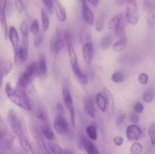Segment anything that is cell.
I'll return each mask as SVG.
<instances>
[{
  "instance_id": "f1b7e54d",
  "label": "cell",
  "mask_w": 155,
  "mask_h": 154,
  "mask_svg": "<svg viewBox=\"0 0 155 154\" xmlns=\"http://www.w3.org/2000/svg\"><path fill=\"white\" fill-rule=\"evenodd\" d=\"M143 146L139 142H133L130 146V151L132 154H142L143 152Z\"/></svg>"
},
{
  "instance_id": "30bf717a",
  "label": "cell",
  "mask_w": 155,
  "mask_h": 154,
  "mask_svg": "<svg viewBox=\"0 0 155 154\" xmlns=\"http://www.w3.org/2000/svg\"><path fill=\"white\" fill-rule=\"evenodd\" d=\"M81 1V13L83 21L89 26H92L95 24V14L88 5L87 0Z\"/></svg>"
},
{
  "instance_id": "e575fe53",
  "label": "cell",
  "mask_w": 155,
  "mask_h": 154,
  "mask_svg": "<svg viewBox=\"0 0 155 154\" xmlns=\"http://www.w3.org/2000/svg\"><path fill=\"white\" fill-rule=\"evenodd\" d=\"M114 35L117 39H127V35H126V31L124 27L122 25L117 29L114 31Z\"/></svg>"
},
{
  "instance_id": "b9f144b4",
  "label": "cell",
  "mask_w": 155,
  "mask_h": 154,
  "mask_svg": "<svg viewBox=\"0 0 155 154\" xmlns=\"http://www.w3.org/2000/svg\"><path fill=\"white\" fill-rule=\"evenodd\" d=\"M133 110L135 113H142L144 111V105L141 102L138 101V102L135 103L134 106H133Z\"/></svg>"
},
{
  "instance_id": "f546056e",
  "label": "cell",
  "mask_w": 155,
  "mask_h": 154,
  "mask_svg": "<svg viewBox=\"0 0 155 154\" xmlns=\"http://www.w3.org/2000/svg\"><path fill=\"white\" fill-rule=\"evenodd\" d=\"M146 23L148 29L151 30H154L155 27V13L154 12H148L146 18Z\"/></svg>"
},
{
  "instance_id": "f907efd6",
  "label": "cell",
  "mask_w": 155,
  "mask_h": 154,
  "mask_svg": "<svg viewBox=\"0 0 155 154\" xmlns=\"http://www.w3.org/2000/svg\"><path fill=\"white\" fill-rule=\"evenodd\" d=\"M127 0H116V3L118 5H123L124 4H127Z\"/></svg>"
},
{
  "instance_id": "f6af8a7d",
  "label": "cell",
  "mask_w": 155,
  "mask_h": 154,
  "mask_svg": "<svg viewBox=\"0 0 155 154\" xmlns=\"http://www.w3.org/2000/svg\"><path fill=\"white\" fill-rule=\"evenodd\" d=\"M42 42V36L40 34L37 35L33 40V46L35 48H39Z\"/></svg>"
},
{
  "instance_id": "d4e9b609",
  "label": "cell",
  "mask_w": 155,
  "mask_h": 154,
  "mask_svg": "<svg viewBox=\"0 0 155 154\" xmlns=\"http://www.w3.org/2000/svg\"><path fill=\"white\" fill-rule=\"evenodd\" d=\"M40 17L41 22H42V30H43L44 32H47L50 27V19L49 18H48L47 13L45 12V11H44L43 9H41Z\"/></svg>"
},
{
  "instance_id": "d590c367",
  "label": "cell",
  "mask_w": 155,
  "mask_h": 154,
  "mask_svg": "<svg viewBox=\"0 0 155 154\" xmlns=\"http://www.w3.org/2000/svg\"><path fill=\"white\" fill-rule=\"evenodd\" d=\"M148 134L149 135L151 144L155 147V124H151L148 129Z\"/></svg>"
},
{
  "instance_id": "f35d334b",
  "label": "cell",
  "mask_w": 155,
  "mask_h": 154,
  "mask_svg": "<svg viewBox=\"0 0 155 154\" xmlns=\"http://www.w3.org/2000/svg\"><path fill=\"white\" fill-rule=\"evenodd\" d=\"M64 40H65V45L67 47L70 45H73V37L72 33L70 30H65L64 32Z\"/></svg>"
},
{
  "instance_id": "603a6c76",
  "label": "cell",
  "mask_w": 155,
  "mask_h": 154,
  "mask_svg": "<svg viewBox=\"0 0 155 154\" xmlns=\"http://www.w3.org/2000/svg\"><path fill=\"white\" fill-rule=\"evenodd\" d=\"M13 68V64L10 60H2V79L8 75Z\"/></svg>"
},
{
  "instance_id": "7c38bea8",
  "label": "cell",
  "mask_w": 155,
  "mask_h": 154,
  "mask_svg": "<svg viewBox=\"0 0 155 154\" xmlns=\"http://www.w3.org/2000/svg\"><path fill=\"white\" fill-rule=\"evenodd\" d=\"M103 94L105 96L107 101V119H110L113 116L114 112V98L110 91L106 87L103 88Z\"/></svg>"
},
{
  "instance_id": "484cf974",
  "label": "cell",
  "mask_w": 155,
  "mask_h": 154,
  "mask_svg": "<svg viewBox=\"0 0 155 154\" xmlns=\"http://www.w3.org/2000/svg\"><path fill=\"white\" fill-rule=\"evenodd\" d=\"M127 43H128L127 39H117V41L113 45L114 51H115L116 52H121L127 48Z\"/></svg>"
},
{
  "instance_id": "ab89813d",
  "label": "cell",
  "mask_w": 155,
  "mask_h": 154,
  "mask_svg": "<svg viewBox=\"0 0 155 154\" xmlns=\"http://www.w3.org/2000/svg\"><path fill=\"white\" fill-rule=\"evenodd\" d=\"M15 8L18 14H22L24 10V5L23 0H15Z\"/></svg>"
},
{
  "instance_id": "4dcf8cb0",
  "label": "cell",
  "mask_w": 155,
  "mask_h": 154,
  "mask_svg": "<svg viewBox=\"0 0 155 154\" xmlns=\"http://www.w3.org/2000/svg\"><path fill=\"white\" fill-rule=\"evenodd\" d=\"M36 116L38 119L43 121V122H46L47 119H48L46 110L43 107H39L37 109V110L36 111Z\"/></svg>"
},
{
  "instance_id": "1f68e13d",
  "label": "cell",
  "mask_w": 155,
  "mask_h": 154,
  "mask_svg": "<svg viewBox=\"0 0 155 154\" xmlns=\"http://www.w3.org/2000/svg\"><path fill=\"white\" fill-rule=\"evenodd\" d=\"M104 17L103 15H100L97 18V21H95V30L98 32H101L104 29Z\"/></svg>"
},
{
  "instance_id": "9c48e42d",
  "label": "cell",
  "mask_w": 155,
  "mask_h": 154,
  "mask_svg": "<svg viewBox=\"0 0 155 154\" xmlns=\"http://www.w3.org/2000/svg\"><path fill=\"white\" fill-rule=\"evenodd\" d=\"M32 134L37 143L38 147L41 149V151L44 154H51L49 150V148H48V143L45 142V137L42 135L40 129L37 128H32Z\"/></svg>"
},
{
  "instance_id": "816d5d0a",
  "label": "cell",
  "mask_w": 155,
  "mask_h": 154,
  "mask_svg": "<svg viewBox=\"0 0 155 154\" xmlns=\"http://www.w3.org/2000/svg\"><path fill=\"white\" fill-rule=\"evenodd\" d=\"M57 110H58V111L59 112V113H64V110H63V107H62L61 104H58V105H57Z\"/></svg>"
},
{
  "instance_id": "d6a6232c",
  "label": "cell",
  "mask_w": 155,
  "mask_h": 154,
  "mask_svg": "<svg viewBox=\"0 0 155 154\" xmlns=\"http://www.w3.org/2000/svg\"><path fill=\"white\" fill-rule=\"evenodd\" d=\"M30 30L32 34H33L34 36H37V35L39 34V24L37 20L35 19L32 21L31 24H30Z\"/></svg>"
},
{
  "instance_id": "681fc988",
  "label": "cell",
  "mask_w": 155,
  "mask_h": 154,
  "mask_svg": "<svg viewBox=\"0 0 155 154\" xmlns=\"http://www.w3.org/2000/svg\"><path fill=\"white\" fill-rule=\"evenodd\" d=\"M88 3L89 5H91L93 7H97L98 5V2H99V0H87Z\"/></svg>"
},
{
  "instance_id": "44dd1931",
  "label": "cell",
  "mask_w": 155,
  "mask_h": 154,
  "mask_svg": "<svg viewBox=\"0 0 155 154\" xmlns=\"http://www.w3.org/2000/svg\"><path fill=\"white\" fill-rule=\"evenodd\" d=\"M122 25V15L117 14L109 21L108 29L111 31H115Z\"/></svg>"
},
{
  "instance_id": "f5cc1de1",
  "label": "cell",
  "mask_w": 155,
  "mask_h": 154,
  "mask_svg": "<svg viewBox=\"0 0 155 154\" xmlns=\"http://www.w3.org/2000/svg\"><path fill=\"white\" fill-rule=\"evenodd\" d=\"M2 154H3V153H2Z\"/></svg>"
},
{
  "instance_id": "7bdbcfd3",
  "label": "cell",
  "mask_w": 155,
  "mask_h": 154,
  "mask_svg": "<svg viewBox=\"0 0 155 154\" xmlns=\"http://www.w3.org/2000/svg\"><path fill=\"white\" fill-rule=\"evenodd\" d=\"M113 142L116 146H122L123 143H124V137L120 135H116L113 137Z\"/></svg>"
},
{
  "instance_id": "7402d4cb",
  "label": "cell",
  "mask_w": 155,
  "mask_h": 154,
  "mask_svg": "<svg viewBox=\"0 0 155 154\" xmlns=\"http://www.w3.org/2000/svg\"><path fill=\"white\" fill-rule=\"evenodd\" d=\"M38 67H39V76L45 77L48 73V67H47V62L44 56H40L38 60Z\"/></svg>"
},
{
  "instance_id": "6da1fadb",
  "label": "cell",
  "mask_w": 155,
  "mask_h": 154,
  "mask_svg": "<svg viewBox=\"0 0 155 154\" xmlns=\"http://www.w3.org/2000/svg\"><path fill=\"white\" fill-rule=\"evenodd\" d=\"M7 117L11 130L15 137L18 139L23 150L26 153L31 152L33 146L30 143L25 121L13 110H9Z\"/></svg>"
},
{
  "instance_id": "60d3db41",
  "label": "cell",
  "mask_w": 155,
  "mask_h": 154,
  "mask_svg": "<svg viewBox=\"0 0 155 154\" xmlns=\"http://www.w3.org/2000/svg\"><path fill=\"white\" fill-rule=\"evenodd\" d=\"M125 119H126V115L125 113H120L119 115L117 116V119H116V125L117 127H121L123 125V124H124V121H125Z\"/></svg>"
},
{
  "instance_id": "4316f807",
  "label": "cell",
  "mask_w": 155,
  "mask_h": 154,
  "mask_svg": "<svg viewBox=\"0 0 155 154\" xmlns=\"http://www.w3.org/2000/svg\"><path fill=\"white\" fill-rule=\"evenodd\" d=\"M112 42L113 39L111 36L110 35H105L100 40V47L104 50L107 49L112 45Z\"/></svg>"
},
{
  "instance_id": "83f0119b",
  "label": "cell",
  "mask_w": 155,
  "mask_h": 154,
  "mask_svg": "<svg viewBox=\"0 0 155 154\" xmlns=\"http://www.w3.org/2000/svg\"><path fill=\"white\" fill-rule=\"evenodd\" d=\"M126 79V75L122 71H117L111 75L112 82L115 83H120Z\"/></svg>"
},
{
  "instance_id": "52a82bcc",
  "label": "cell",
  "mask_w": 155,
  "mask_h": 154,
  "mask_svg": "<svg viewBox=\"0 0 155 154\" xmlns=\"http://www.w3.org/2000/svg\"><path fill=\"white\" fill-rule=\"evenodd\" d=\"M65 45L64 33L60 30H56L55 33L52 35L49 42L50 51L53 55L56 56L60 53L62 48Z\"/></svg>"
},
{
  "instance_id": "2e32d148",
  "label": "cell",
  "mask_w": 155,
  "mask_h": 154,
  "mask_svg": "<svg viewBox=\"0 0 155 154\" xmlns=\"http://www.w3.org/2000/svg\"><path fill=\"white\" fill-rule=\"evenodd\" d=\"M80 143L86 151V154H101L97 146L90 139L82 137Z\"/></svg>"
},
{
  "instance_id": "277c9868",
  "label": "cell",
  "mask_w": 155,
  "mask_h": 154,
  "mask_svg": "<svg viewBox=\"0 0 155 154\" xmlns=\"http://www.w3.org/2000/svg\"><path fill=\"white\" fill-rule=\"evenodd\" d=\"M94 54L95 50L90 34L87 31H84L83 35H82V54L83 60L86 64H90L92 63Z\"/></svg>"
},
{
  "instance_id": "9a60e30c",
  "label": "cell",
  "mask_w": 155,
  "mask_h": 154,
  "mask_svg": "<svg viewBox=\"0 0 155 154\" xmlns=\"http://www.w3.org/2000/svg\"><path fill=\"white\" fill-rule=\"evenodd\" d=\"M53 5L58 19L61 22H64L67 20V12L61 0H53Z\"/></svg>"
},
{
  "instance_id": "7a4b0ae2",
  "label": "cell",
  "mask_w": 155,
  "mask_h": 154,
  "mask_svg": "<svg viewBox=\"0 0 155 154\" xmlns=\"http://www.w3.org/2000/svg\"><path fill=\"white\" fill-rule=\"evenodd\" d=\"M5 91L11 102L15 104L17 107L26 111H30L31 110L30 99L25 91L20 90L18 88H14L10 82L6 83L5 86Z\"/></svg>"
},
{
  "instance_id": "ba28073f",
  "label": "cell",
  "mask_w": 155,
  "mask_h": 154,
  "mask_svg": "<svg viewBox=\"0 0 155 154\" xmlns=\"http://www.w3.org/2000/svg\"><path fill=\"white\" fill-rule=\"evenodd\" d=\"M53 128L54 131L61 135L68 134L70 131V125L68 120L61 114L57 115L54 118L53 121Z\"/></svg>"
},
{
  "instance_id": "3957f363",
  "label": "cell",
  "mask_w": 155,
  "mask_h": 154,
  "mask_svg": "<svg viewBox=\"0 0 155 154\" xmlns=\"http://www.w3.org/2000/svg\"><path fill=\"white\" fill-rule=\"evenodd\" d=\"M36 76H39V67L37 62H33L28 65L25 69L22 75L20 76L17 84V88L20 90H22L27 94L28 88L31 85L33 79Z\"/></svg>"
},
{
  "instance_id": "7dc6e473",
  "label": "cell",
  "mask_w": 155,
  "mask_h": 154,
  "mask_svg": "<svg viewBox=\"0 0 155 154\" xmlns=\"http://www.w3.org/2000/svg\"><path fill=\"white\" fill-rule=\"evenodd\" d=\"M8 0H0V13L6 14Z\"/></svg>"
},
{
  "instance_id": "c3c4849f",
  "label": "cell",
  "mask_w": 155,
  "mask_h": 154,
  "mask_svg": "<svg viewBox=\"0 0 155 154\" xmlns=\"http://www.w3.org/2000/svg\"><path fill=\"white\" fill-rule=\"evenodd\" d=\"M32 154H44L43 152L41 151V149L39 147H36V146H32V150H31Z\"/></svg>"
},
{
  "instance_id": "ffe728a7",
  "label": "cell",
  "mask_w": 155,
  "mask_h": 154,
  "mask_svg": "<svg viewBox=\"0 0 155 154\" xmlns=\"http://www.w3.org/2000/svg\"><path fill=\"white\" fill-rule=\"evenodd\" d=\"M95 100L98 109L103 113L105 112L106 110H107V101H106V98L104 94H96L95 97Z\"/></svg>"
},
{
  "instance_id": "ee69618b",
  "label": "cell",
  "mask_w": 155,
  "mask_h": 154,
  "mask_svg": "<svg viewBox=\"0 0 155 154\" xmlns=\"http://www.w3.org/2000/svg\"><path fill=\"white\" fill-rule=\"evenodd\" d=\"M44 5L46 7V8L50 12H52L54 10V5H53V0H41Z\"/></svg>"
},
{
  "instance_id": "8fae6325",
  "label": "cell",
  "mask_w": 155,
  "mask_h": 154,
  "mask_svg": "<svg viewBox=\"0 0 155 154\" xmlns=\"http://www.w3.org/2000/svg\"><path fill=\"white\" fill-rule=\"evenodd\" d=\"M142 131L140 127L136 124L129 125L126 129V136L130 142H136L142 137Z\"/></svg>"
},
{
  "instance_id": "db71d44e",
  "label": "cell",
  "mask_w": 155,
  "mask_h": 154,
  "mask_svg": "<svg viewBox=\"0 0 155 154\" xmlns=\"http://www.w3.org/2000/svg\"></svg>"
},
{
  "instance_id": "8d00e7d4",
  "label": "cell",
  "mask_w": 155,
  "mask_h": 154,
  "mask_svg": "<svg viewBox=\"0 0 155 154\" xmlns=\"http://www.w3.org/2000/svg\"><path fill=\"white\" fill-rule=\"evenodd\" d=\"M154 98V94L151 91H146L145 92H144L143 96H142V99H143L144 102L147 103V104H149L153 101Z\"/></svg>"
},
{
  "instance_id": "ac0fdd59",
  "label": "cell",
  "mask_w": 155,
  "mask_h": 154,
  "mask_svg": "<svg viewBox=\"0 0 155 154\" xmlns=\"http://www.w3.org/2000/svg\"><path fill=\"white\" fill-rule=\"evenodd\" d=\"M71 69H72L76 78L77 79V80H78L82 85H86L88 84V82H89L88 77L86 76V74L81 70V69H80V65L77 64L76 65V66H71Z\"/></svg>"
},
{
  "instance_id": "bcb514c9",
  "label": "cell",
  "mask_w": 155,
  "mask_h": 154,
  "mask_svg": "<svg viewBox=\"0 0 155 154\" xmlns=\"http://www.w3.org/2000/svg\"><path fill=\"white\" fill-rule=\"evenodd\" d=\"M130 121L133 124H137L139 121V114L135 112H133V113L130 115Z\"/></svg>"
},
{
  "instance_id": "e0dca14e",
  "label": "cell",
  "mask_w": 155,
  "mask_h": 154,
  "mask_svg": "<svg viewBox=\"0 0 155 154\" xmlns=\"http://www.w3.org/2000/svg\"><path fill=\"white\" fill-rule=\"evenodd\" d=\"M83 107H84L85 111L91 118L95 119L96 116V111H95V106H94L93 101L91 97L86 96L83 98Z\"/></svg>"
},
{
  "instance_id": "836d02e7",
  "label": "cell",
  "mask_w": 155,
  "mask_h": 154,
  "mask_svg": "<svg viewBox=\"0 0 155 154\" xmlns=\"http://www.w3.org/2000/svg\"><path fill=\"white\" fill-rule=\"evenodd\" d=\"M144 8L146 9L148 12H154L155 13V2L151 0H145L143 2Z\"/></svg>"
},
{
  "instance_id": "5b68a950",
  "label": "cell",
  "mask_w": 155,
  "mask_h": 154,
  "mask_svg": "<svg viewBox=\"0 0 155 154\" xmlns=\"http://www.w3.org/2000/svg\"><path fill=\"white\" fill-rule=\"evenodd\" d=\"M62 97H63L64 103L66 106L67 109L69 111L70 118H71V123L73 129L76 128V115L75 109L74 106V101H73L72 95H71V91L68 85H64L62 88Z\"/></svg>"
},
{
  "instance_id": "4fadbf2b",
  "label": "cell",
  "mask_w": 155,
  "mask_h": 154,
  "mask_svg": "<svg viewBox=\"0 0 155 154\" xmlns=\"http://www.w3.org/2000/svg\"><path fill=\"white\" fill-rule=\"evenodd\" d=\"M28 50L29 48L20 45L19 48L16 52H15V59L14 63L16 66L22 65L28 58Z\"/></svg>"
},
{
  "instance_id": "d6986e66",
  "label": "cell",
  "mask_w": 155,
  "mask_h": 154,
  "mask_svg": "<svg viewBox=\"0 0 155 154\" xmlns=\"http://www.w3.org/2000/svg\"><path fill=\"white\" fill-rule=\"evenodd\" d=\"M39 129H40L42 135L44 136V137H45L46 140L51 141V140H52L53 139H54V131H53V129L51 128V127L50 126V125L48 122H45L43 124H42Z\"/></svg>"
},
{
  "instance_id": "74e56055",
  "label": "cell",
  "mask_w": 155,
  "mask_h": 154,
  "mask_svg": "<svg viewBox=\"0 0 155 154\" xmlns=\"http://www.w3.org/2000/svg\"><path fill=\"white\" fill-rule=\"evenodd\" d=\"M149 81V75L146 72H141L138 76V82L142 85H145Z\"/></svg>"
},
{
  "instance_id": "8992f818",
  "label": "cell",
  "mask_w": 155,
  "mask_h": 154,
  "mask_svg": "<svg viewBox=\"0 0 155 154\" xmlns=\"http://www.w3.org/2000/svg\"><path fill=\"white\" fill-rule=\"evenodd\" d=\"M125 17L128 24L136 26L139 23V14L137 0H127L126 4Z\"/></svg>"
},
{
  "instance_id": "5bb4252c",
  "label": "cell",
  "mask_w": 155,
  "mask_h": 154,
  "mask_svg": "<svg viewBox=\"0 0 155 154\" xmlns=\"http://www.w3.org/2000/svg\"><path fill=\"white\" fill-rule=\"evenodd\" d=\"M8 37L9 41L11 42V45H12V48H13L14 51L16 52L20 47V39L18 31H17L16 28L15 27H9Z\"/></svg>"
},
{
  "instance_id": "cb8c5ba5",
  "label": "cell",
  "mask_w": 155,
  "mask_h": 154,
  "mask_svg": "<svg viewBox=\"0 0 155 154\" xmlns=\"http://www.w3.org/2000/svg\"><path fill=\"white\" fill-rule=\"evenodd\" d=\"M86 132L88 136V138L90 139L92 141L96 140L98 138V128H97L96 125H90L87 126L86 128Z\"/></svg>"
}]
</instances>
